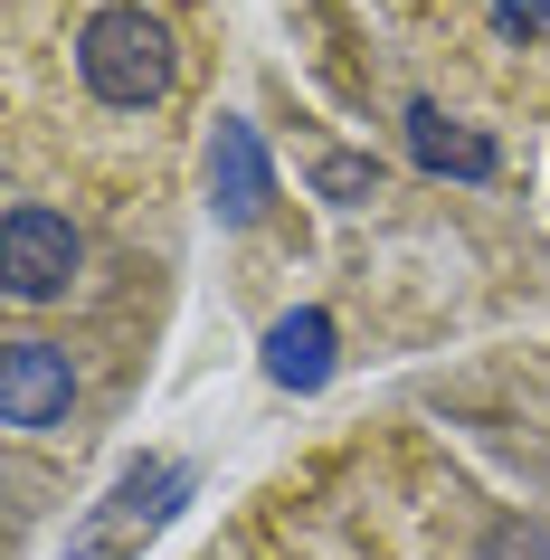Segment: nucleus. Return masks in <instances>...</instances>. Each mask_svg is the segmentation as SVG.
Masks as SVG:
<instances>
[{
  "label": "nucleus",
  "mask_w": 550,
  "mask_h": 560,
  "mask_svg": "<svg viewBox=\"0 0 550 560\" xmlns=\"http://www.w3.org/2000/svg\"><path fill=\"white\" fill-rule=\"evenodd\" d=\"M77 77H86L95 105H115V115H143V105H162V95H172L180 48H172V30H162L152 10L115 0V10H95L86 30H77Z\"/></svg>",
  "instance_id": "nucleus-1"
},
{
  "label": "nucleus",
  "mask_w": 550,
  "mask_h": 560,
  "mask_svg": "<svg viewBox=\"0 0 550 560\" xmlns=\"http://www.w3.org/2000/svg\"><path fill=\"white\" fill-rule=\"evenodd\" d=\"M77 229H67L58 209H38V200H20L10 219H0V295L10 304H58L67 285H77Z\"/></svg>",
  "instance_id": "nucleus-2"
},
{
  "label": "nucleus",
  "mask_w": 550,
  "mask_h": 560,
  "mask_svg": "<svg viewBox=\"0 0 550 560\" xmlns=\"http://www.w3.org/2000/svg\"><path fill=\"white\" fill-rule=\"evenodd\" d=\"M67 409H77L67 352L58 342H10V352H0V428L38 438V428H67Z\"/></svg>",
  "instance_id": "nucleus-3"
},
{
  "label": "nucleus",
  "mask_w": 550,
  "mask_h": 560,
  "mask_svg": "<svg viewBox=\"0 0 550 560\" xmlns=\"http://www.w3.org/2000/svg\"><path fill=\"white\" fill-rule=\"evenodd\" d=\"M266 200H276V162H266L257 124L219 115V133H209V209H219L229 229H257Z\"/></svg>",
  "instance_id": "nucleus-4"
},
{
  "label": "nucleus",
  "mask_w": 550,
  "mask_h": 560,
  "mask_svg": "<svg viewBox=\"0 0 550 560\" xmlns=\"http://www.w3.org/2000/svg\"><path fill=\"white\" fill-rule=\"evenodd\" d=\"M180 494H190V475H180V466H133V475L115 485V494H105V513H95V523L77 532V551H86V560L124 551V541H133V532H152Z\"/></svg>",
  "instance_id": "nucleus-5"
},
{
  "label": "nucleus",
  "mask_w": 550,
  "mask_h": 560,
  "mask_svg": "<svg viewBox=\"0 0 550 560\" xmlns=\"http://www.w3.org/2000/svg\"><path fill=\"white\" fill-rule=\"evenodd\" d=\"M266 381L276 389H323L332 381V324L323 314H285L266 332Z\"/></svg>",
  "instance_id": "nucleus-6"
},
{
  "label": "nucleus",
  "mask_w": 550,
  "mask_h": 560,
  "mask_svg": "<svg viewBox=\"0 0 550 560\" xmlns=\"http://www.w3.org/2000/svg\"><path fill=\"white\" fill-rule=\"evenodd\" d=\"M408 152H418L428 172H456V180H493V143H484V133H465V124H446L436 105H408Z\"/></svg>",
  "instance_id": "nucleus-7"
},
{
  "label": "nucleus",
  "mask_w": 550,
  "mask_h": 560,
  "mask_svg": "<svg viewBox=\"0 0 550 560\" xmlns=\"http://www.w3.org/2000/svg\"><path fill=\"white\" fill-rule=\"evenodd\" d=\"M314 190L342 200V209H361L379 190V152H314Z\"/></svg>",
  "instance_id": "nucleus-8"
},
{
  "label": "nucleus",
  "mask_w": 550,
  "mask_h": 560,
  "mask_svg": "<svg viewBox=\"0 0 550 560\" xmlns=\"http://www.w3.org/2000/svg\"><path fill=\"white\" fill-rule=\"evenodd\" d=\"M484 560H550V532L541 523H493L484 532Z\"/></svg>",
  "instance_id": "nucleus-9"
},
{
  "label": "nucleus",
  "mask_w": 550,
  "mask_h": 560,
  "mask_svg": "<svg viewBox=\"0 0 550 560\" xmlns=\"http://www.w3.org/2000/svg\"><path fill=\"white\" fill-rule=\"evenodd\" d=\"M493 10H503V30H541L550 20V0H493Z\"/></svg>",
  "instance_id": "nucleus-10"
}]
</instances>
